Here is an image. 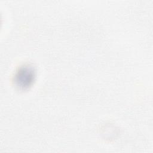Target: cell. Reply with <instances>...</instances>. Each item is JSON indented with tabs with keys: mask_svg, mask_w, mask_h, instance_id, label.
Returning <instances> with one entry per match:
<instances>
[{
	"mask_svg": "<svg viewBox=\"0 0 153 153\" xmlns=\"http://www.w3.org/2000/svg\"><path fill=\"white\" fill-rule=\"evenodd\" d=\"M35 72L32 67L24 66L17 73L16 81L17 85L22 87L29 86L34 80Z\"/></svg>",
	"mask_w": 153,
	"mask_h": 153,
	"instance_id": "1",
	"label": "cell"
}]
</instances>
